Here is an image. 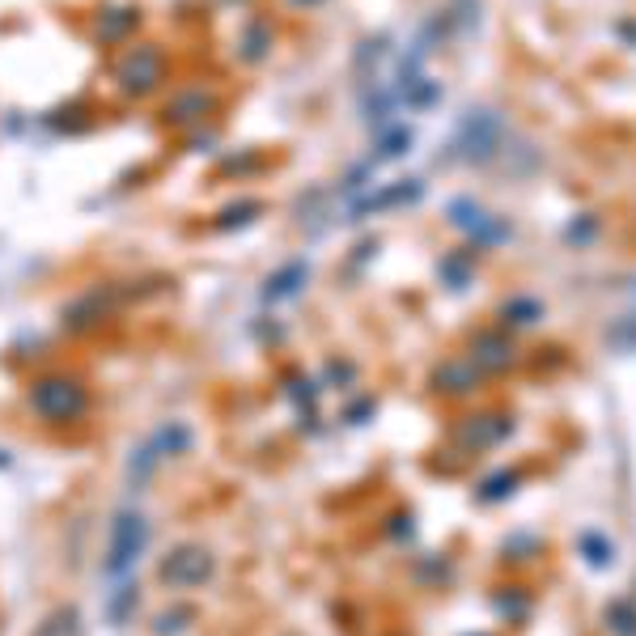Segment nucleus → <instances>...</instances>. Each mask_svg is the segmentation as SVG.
Here are the masks:
<instances>
[{
  "label": "nucleus",
  "instance_id": "obj_1",
  "mask_svg": "<svg viewBox=\"0 0 636 636\" xmlns=\"http://www.w3.org/2000/svg\"><path fill=\"white\" fill-rule=\"evenodd\" d=\"M145 543H149V522L140 518V514H132V509H128V514H119L115 526H111V543H106L102 569L111 573V577H123L140 560Z\"/></svg>",
  "mask_w": 636,
  "mask_h": 636
},
{
  "label": "nucleus",
  "instance_id": "obj_2",
  "mask_svg": "<svg viewBox=\"0 0 636 636\" xmlns=\"http://www.w3.org/2000/svg\"><path fill=\"white\" fill-rule=\"evenodd\" d=\"M501 136H505L501 115H492V111H467L463 128H458V153H463L467 162H488V157L501 149Z\"/></svg>",
  "mask_w": 636,
  "mask_h": 636
},
{
  "label": "nucleus",
  "instance_id": "obj_3",
  "mask_svg": "<svg viewBox=\"0 0 636 636\" xmlns=\"http://www.w3.org/2000/svg\"><path fill=\"white\" fill-rule=\"evenodd\" d=\"M208 573H212V560H208V552H200V547H179V552L162 564V581H170V586H179V590L204 586Z\"/></svg>",
  "mask_w": 636,
  "mask_h": 636
},
{
  "label": "nucleus",
  "instance_id": "obj_4",
  "mask_svg": "<svg viewBox=\"0 0 636 636\" xmlns=\"http://www.w3.org/2000/svg\"><path fill=\"white\" fill-rule=\"evenodd\" d=\"M450 217H454L458 229H467V234H471L475 242H484V246L509 238V225H501L497 217H488V212H484L480 204H471V200H458V204L450 208Z\"/></svg>",
  "mask_w": 636,
  "mask_h": 636
},
{
  "label": "nucleus",
  "instance_id": "obj_5",
  "mask_svg": "<svg viewBox=\"0 0 636 636\" xmlns=\"http://www.w3.org/2000/svg\"><path fill=\"white\" fill-rule=\"evenodd\" d=\"M81 403H85V395L77 391V386H68V382H43L39 395H34V408L47 412V416L81 412Z\"/></svg>",
  "mask_w": 636,
  "mask_h": 636
},
{
  "label": "nucleus",
  "instance_id": "obj_6",
  "mask_svg": "<svg viewBox=\"0 0 636 636\" xmlns=\"http://www.w3.org/2000/svg\"><path fill=\"white\" fill-rule=\"evenodd\" d=\"M475 361L488 365V369H505L509 361H514V344L501 340V335H484V340H480V352H475Z\"/></svg>",
  "mask_w": 636,
  "mask_h": 636
},
{
  "label": "nucleus",
  "instance_id": "obj_7",
  "mask_svg": "<svg viewBox=\"0 0 636 636\" xmlns=\"http://www.w3.org/2000/svg\"><path fill=\"white\" fill-rule=\"evenodd\" d=\"M416 196H420V183H399V187H386L382 196H369V200L361 204V212H369V208H391V204L416 200Z\"/></svg>",
  "mask_w": 636,
  "mask_h": 636
},
{
  "label": "nucleus",
  "instance_id": "obj_8",
  "mask_svg": "<svg viewBox=\"0 0 636 636\" xmlns=\"http://www.w3.org/2000/svg\"><path fill=\"white\" fill-rule=\"evenodd\" d=\"M302 280H306V263H289L285 272L268 280V297H289V293H297Z\"/></svg>",
  "mask_w": 636,
  "mask_h": 636
},
{
  "label": "nucleus",
  "instance_id": "obj_9",
  "mask_svg": "<svg viewBox=\"0 0 636 636\" xmlns=\"http://www.w3.org/2000/svg\"><path fill=\"white\" fill-rule=\"evenodd\" d=\"M39 636H81V624H77V611H60L39 628Z\"/></svg>",
  "mask_w": 636,
  "mask_h": 636
},
{
  "label": "nucleus",
  "instance_id": "obj_10",
  "mask_svg": "<svg viewBox=\"0 0 636 636\" xmlns=\"http://www.w3.org/2000/svg\"><path fill=\"white\" fill-rule=\"evenodd\" d=\"M581 552H586V560H590V564H598V569L615 560V547H611L603 535H586V539H581Z\"/></svg>",
  "mask_w": 636,
  "mask_h": 636
},
{
  "label": "nucleus",
  "instance_id": "obj_11",
  "mask_svg": "<svg viewBox=\"0 0 636 636\" xmlns=\"http://www.w3.org/2000/svg\"><path fill=\"white\" fill-rule=\"evenodd\" d=\"M607 624L620 632V636H636V607H628V603H615L611 611H607Z\"/></svg>",
  "mask_w": 636,
  "mask_h": 636
},
{
  "label": "nucleus",
  "instance_id": "obj_12",
  "mask_svg": "<svg viewBox=\"0 0 636 636\" xmlns=\"http://www.w3.org/2000/svg\"><path fill=\"white\" fill-rule=\"evenodd\" d=\"M607 340L615 348H636V314H624L615 327H607Z\"/></svg>",
  "mask_w": 636,
  "mask_h": 636
},
{
  "label": "nucleus",
  "instance_id": "obj_13",
  "mask_svg": "<svg viewBox=\"0 0 636 636\" xmlns=\"http://www.w3.org/2000/svg\"><path fill=\"white\" fill-rule=\"evenodd\" d=\"M535 318H539V306H535V302H509V306H505V323L526 327V323H535Z\"/></svg>",
  "mask_w": 636,
  "mask_h": 636
},
{
  "label": "nucleus",
  "instance_id": "obj_14",
  "mask_svg": "<svg viewBox=\"0 0 636 636\" xmlns=\"http://www.w3.org/2000/svg\"><path fill=\"white\" fill-rule=\"evenodd\" d=\"M514 484H518V475H497V480L484 484L480 497H484V501H501V497H509V492H514Z\"/></svg>",
  "mask_w": 636,
  "mask_h": 636
},
{
  "label": "nucleus",
  "instance_id": "obj_15",
  "mask_svg": "<svg viewBox=\"0 0 636 636\" xmlns=\"http://www.w3.org/2000/svg\"><path fill=\"white\" fill-rule=\"evenodd\" d=\"M403 145H412V132H403V128H395L391 136L382 140V153L378 157H399L403 153Z\"/></svg>",
  "mask_w": 636,
  "mask_h": 636
},
{
  "label": "nucleus",
  "instance_id": "obj_16",
  "mask_svg": "<svg viewBox=\"0 0 636 636\" xmlns=\"http://www.w3.org/2000/svg\"><path fill=\"white\" fill-rule=\"evenodd\" d=\"M620 39H628L636 47V22H620Z\"/></svg>",
  "mask_w": 636,
  "mask_h": 636
}]
</instances>
